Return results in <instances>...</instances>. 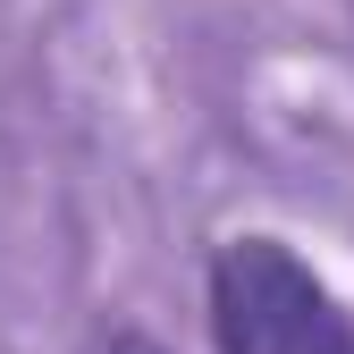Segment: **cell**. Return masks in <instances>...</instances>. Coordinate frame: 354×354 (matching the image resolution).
<instances>
[{
	"label": "cell",
	"instance_id": "obj_1",
	"mask_svg": "<svg viewBox=\"0 0 354 354\" xmlns=\"http://www.w3.org/2000/svg\"><path fill=\"white\" fill-rule=\"evenodd\" d=\"M211 337L219 354H354L346 304L279 236H236L211 261Z\"/></svg>",
	"mask_w": 354,
	"mask_h": 354
},
{
	"label": "cell",
	"instance_id": "obj_2",
	"mask_svg": "<svg viewBox=\"0 0 354 354\" xmlns=\"http://www.w3.org/2000/svg\"><path fill=\"white\" fill-rule=\"evenodd\" d=\"M118 354H160V346H118Z\"/></svg>",
	"mask_w": 354,
	"mask_h": 354
}]
</instances>
